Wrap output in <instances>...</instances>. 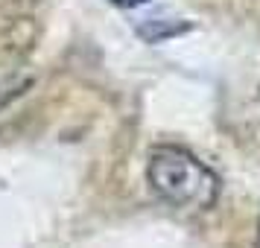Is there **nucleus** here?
<instances>
[{
  "label": "nucleus",
  "mask_w": 260,
  "mask_h": 248,
  "mask_svg": "<svg viewBox=\"0 0 260 248\" xmlns=\"http://www.w3.org/2000/svg\"><path fill=\"white\" fill-rule=\"evenodd\" d=\"M146 178H149V187L164 201L187 210H208L219 193L216 175L199 158H193L178 146L155 149L146 166Z\"/></svg>",
  "instance_id": "1"
},
{
  "label": "nucleus",
  "mask_w": 260,
  "mask_h": 248,
  "mask_svg": "<svg viewBox=\"0 0 260 248\" xmlns=\"http://www.w3.org/2000/svg\"><path fill=\"white\" fill-rule=\"evenodd\" d=\"M114 6H123V9H135V6H143V3H149V0H111Z\"/></svg>",
  "instance_id": "2"
},
{
  "label": "nucleus",
  "mask_w": 260,
  "mask_h": 248,
  "mask_svg": "<svg viewBox=\"0 0 260 248\" xmlns=\"http://www.w3.org/2000/svg\"><path fill=\"white\" fill-rule=\"evenodd\" d=\"M257 242H260V234H257Z\"/></svg>",
  "instance_id": "3"
}]
</instances>
